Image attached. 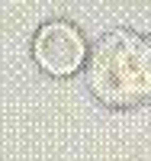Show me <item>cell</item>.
<instances>
[{
	"mask_svg": "<svg viewBox=\"0 0 151 161\" xmlns=\"http://www.w3.org/2000/svg\"><path fill=\"white\" fill-rule=\"evenodd\" d=\"M87 84L109 106L151 100V39L135 29L103 32L90 52Z\"/></svg>",
	"mask_w": 151,
	"mask_h": 161,
	"instance_id": "1",
	"label": "cell"
},
{
	"mask_svg": "<svg viewBox=\"0 0 151 161\" xmlns=\"http://www.w3.org/2000/svg\"><path fill=\"white\" fill-rule=\"evenodd\" d=\"M32 55L42 71L55 77H67L84 64L87 39L71 19H48L39 26V32L32 39Z\"/></svg>",
	"mask_w": 151,
	"mask_h": 161,
	"instance_id": "2",
	"label": "cell"
}]
</instances>
